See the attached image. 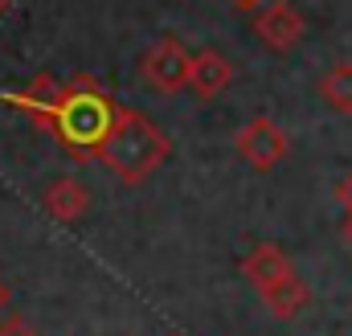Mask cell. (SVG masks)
<instances>
[{
  "label": "cell",
  "instance_id": "obj_8",
  "mask_svg": "<svg viewBox=\"0 0 352 336\" xmlns=\"http://www.w3.org/2000/svg\"><path fill=\"white\" fill-rule=\"evenodd\" d=\"M87 209H90V189L82 185V180H74V176H58V180L45 189V213H50L54 222L70 226V222H78Z\"/></svg>",
  "mask_w": 352,
  "mask_h": 336
},
{
  "label": "cell",
  "instance_id": "obj_6",
  "mask_svg": "<svg viewBox=\"0 0 352 336\" xmlns=\"http://www.w3.org/2000/svg\"><path fill=\"white\" fill-rule=\"evenodd\" d=\"M234 83V66L221 50H197L192 54V70H188V86L201 103H213L217 94H226V86Z\"/></svg>",
  "mask_w": 352,
  "mask_h": 336
},
{
  "label": "cell",
  "instance_id": "obj_9",
  "mask_svg": "<svg viewBox=\"0 0 352 336\" xmlns=\"http://www.w3.org/2000/svg\"><path fill=\"white\" fill-rule=\"evenodd\" d=\"M258 295H263V304L278 316V320H291V316H299V312L311 304V291H307V283H303L299 275H291V279L266 287V291H258Z\"/></svg>",
  "mask_w": 352,
  "mask_h": 336
},
{
  "label": "cell",
  "instance_id": "obj_2",
  "mask_svg": "<svg viewBox=\"0 0 352 336\" xmlns=\"http://www.w3.org/2000/svg\"><path fill=\"white\" fill-rule=\"evenodd\" d=\"M173 156V140L135 107H119L115 127L107 132L94 160L111 168L123 185H144L156 168Z\"/></svg>",
  "mask_w": 352,
  "mask_h": 336
},
{
  "label": "cell",
  "instance_id": "obj_5",
  "mask_svg": "<svg viewBox=\"0 0 352 336\" xmlns=\"http://www.w3.org/2000/svg\"><path fill=\"white\" fill-rule=\"evenodd\" d=\"M250 29H254V37L263 41L266 50H274V54H287V50H295L299 41H303V17H299V8H291L287 0H266L254 8V21H250Z\"/></svg>",
  "mask_w": 352,
  "mask_h": 336
},
{
  "label": "cell",
  "instance_id": "obj_1",
  "mask_svg": "<svg viewBox=\"0 0 352 336\" xmlns=\"http://www.w3.org/2000/svg\"><path fill=\"white\" fill-rule=\"evenodd\" d=\"M8 107L41 123L74 160H94L107 132L115 127L119 103L94 83L90 74H74L58 83L54 74H37L25 90H4L0 94Z\"/></svg>",
  "mask_w": 352,
  "mask_h": 336
},
{
  "label": "cell",
  "instance_id": "obj_4",
  "mask_svg": "<svg viewBox=\"0 0 352 336\" xmlns=\"http://www.w3.org/2000/svg\"><path fill=\"white\" fill-rule=\"evenodd\" d=\"M234 148H238V156L254 168V172H270V168L283 165V156H287V136H283V127L270 115H254L238 132Z\"/></svg>",
  "mask_w": 352,
  "mask_h": 336
},
{
  "label": "cell",
  "instance_id": "obj_14",
  "mask_svg": "<svg viewBox=\"0 0 352 336\" xmlns=\"http://www.w3.org/2000/svg\"><path fill=\"white\" fill-rule=\"evenodd\" d=\"M340 238H344V246L352 251V213L344 218V222H340Z\"/></svg>",
  "mask_w": 352,
  "mask_h": 336
},
{
  "label": "cell",
  "instance_id": "obj_13",
  "mask_svg": "<svg viewBox=\"0 0 352 336\" xmlns=\"http://www.w3.org/2000/svg\"><path fill=\"white\" fill-rule=\"evenodd\" d=\"M8 308H12V291H8V283L0 279V316H4Z\"/></svg>",
  "mask_w": 352,
  "mask_h": 336
},
{
  "label": "cell",
  "instance_id": "obj_16",
  "mask_svg": "<svg viewBox=\"0 0 352 336\" xmlns=\"http://www.w3.org/2000/svg\"><path fill=\"white\" fill-rule=\"evenodd\" d=\"M4 8H8V0H0V17H4Z\"/></svg>",
  "mask_w": 352,
  "mask_h": 336
},
{
  "label": "cell",
  "instance_id": "obj_12",
  "mask_svg": "<svg viewBox=\"0 0 352 336\" xmlns=\"http://www.w3.org/2000/svg\"><path fill=\"white\" fill-rule=\"evenodd\" d=\"M0 336H37V333H33V328H29L21 316H12L8 324H0Z\"/></svg>",
  "mask_w": 352,
  "mask_h": 336
},
{
  "label": "cell",
  "instance_id": "obj_17",
  "mask_svg": "<svg viewBox=\"0 0 352 336\" xmlns=\"http://www.w3.org/2000/svg\"><path fill=\"white\" fill-rule=\"evenodd\" d=\"M173 336H180V333H173Z\"/></svg>",
  "mask_w": 352,
  "mask_h": 336
},
{
  "label": "cell",
  "instance_id": "obj_7",
  "mask_svg": "<svg viewBox=\"0 0 352 336\" xmlns=\"http://www.w3.org/2000/svg\"><path fill=\"white\" fill-rule=\"evenodd\" d=\"M242 275H246L258 291H266V287H274V283L291 279V275H295V266H291V258H287L283 246H274V242H258L254 251L242 258Z\"/></svg>",
  "mask_w": 352,
  "mask_h": 336
},
{
  "label": "cell",
  "instance_id": "obj_10",
  "mask_svg": "<svg viewBox=\"0 0 352 336\" xmlns=\"http://www.w3.org/2000/svg\"><path fill=\"white\" fill-rule=\"evenodd\" d=\"M316 94L332 107V111H340V115H352V62H340V66H332L320 83H316Z\"/></svg>",
  "mask_w": 352,
  "mask_h": 336
},
{
  "label": "cell",
  "instance_id": "obj_15",
  "mask_svg": "<svg viewBox=\"0 0 352 336\" xmlns=\"http://www.w3.org/2000/svg\"><path fill=\"white\" fill-rule=\"evenodd\" d=\"M230 4H234V8H246V12H254L258 4H266V0H230Z\"/></svg>",
  "mask_w": 352,
  "mask_h": 336
},
{
  "label": "cell",
  "instance_id": "obj_3",
  "mask_svg": "<svg viewBox=\"0 0 352 336\" xmlns=\"http://www.w3.org/2000/svg\"><path fill=\"white\" fill-rule=\"evenodd\" d=\"M188 70H192V54L176 41V37H160L144 58H140V74L144 83L160 94H176L188 86Z\"/></svg>",
  "mask_w": 352,
  "mask_h": 336
},
{
  "label": "cell",
  "instance_id": "obj_11",
  "mask_svg": "<svg viewBox=\"0 0 352 336\" xmlns=\"http://www.w3.org/2000/svg\"><path fill=\"white\" fill-rule=\"evenodd\" d=\"M336 201L344 205V213H352V172H344V176L336 180Z\"/></svg>",
  "mask_w": 352,
  "mask_h": 336
}]
</instances>
